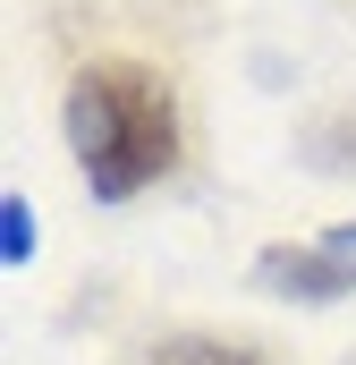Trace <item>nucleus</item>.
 I'll return each mask as SVG.
<instances>
[{"mask_svg": "<svg viewBox=\"0 0 356 365\" xmlns=\"http://www.w3.org/2000/svg\"><path fill=\"white\" fill-rule=\"evenodd\" d=\"M68 153L102 204H127L178 162V102L136 60H93L68 86Z\"/></svg>", "mask_w": 356, "mask_h": 365, "instance_id": "nucleus-1", "label": "nucleus"}, {"mask_svg": "<svg viewBox=\"0 0 356 365\" xmlns=\"http://www.w3.org/2000/svg\"><path fill=\"white\" fill-rule=\"evenodd\" d=\"M255 289L271 297H305V306H323V297H348L356 272L314 238V247H263V264H255Z\"/></svg>", "mask_w": 356, "mask_h": 365, "instance_id": "nucleus-2", "label": "nucleus"}, {"mask_svg": "<svg viewBox=\"0 0 356 365\" xmlns=\"http://www.w3.org/2000/svg\"><path fill=\"white\" fill-rule=\"evenodd\" d=\"M145 365H263V357L238 349V340H162Z\"/></svg>", "mask_w": 356, "mask_h": 365, "instance_id": "nucleus-3", "label": "nucleus"}, {"mask_svg": "<svg viewBox=\"0 0 356 365\" xmlns=\"http://www.w3.org/2000/svg\"><path fill=\"white\" fill-rule=\"evenodd\" d=\"M26 255H34V204H26V195H9V204H0V264H9V272H26Z\"/></svg>", "mask_w": 356, "mask_h": 365, "instance_id": "nucleus-4", "label": "nucleus"}]
</instances>
